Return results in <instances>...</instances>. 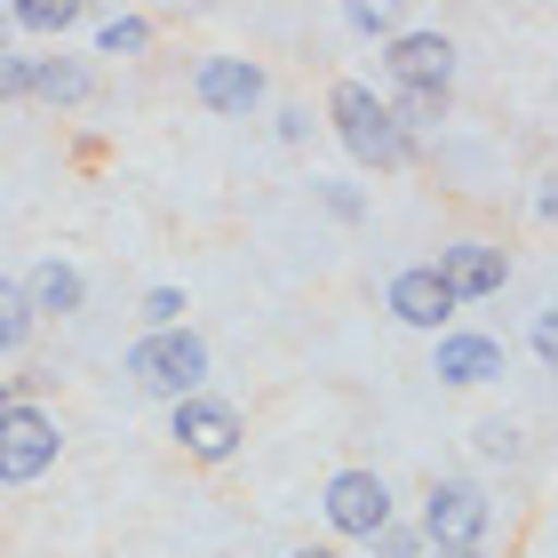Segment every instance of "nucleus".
<instances>
[{
	"mask_svg": "<svg viewBox=\"0 0 558 558\" xmlns=\"http://www.w3.org/2000/svg\"><path fill=\"white\" fill-rule=\"evenodd\" d=\"M288 558H343V550H288Z\"/></svg>",
	"mask_w": 558,
	"mask_h": 558,
	"instance_id": "nucleus-25",
	"label": "nucleus"
},
{
	"mask_svg": "<svg viewBox=\"0 0 558 558\" xmlns=\"http://www.w3.org/2000/svg\"><path fill=\"white\" fill-rule=\"evenodd\" d=\"M16 288H24V303H33V319H40V312H48V319H72V312L88 303V279L72 271L64 256L33 264V279H16Z\"/></svg>",
	"mask_w": 558,
	"mask_h": 558,
	"instance_id": "nucleus-11",
	"label": "nucleus"
},
{
	"mask_svg": "<svg viewBox=\"0 0 558 558\" xmlns=\"http://www.w3.org/2000/svg\"><path fill=\"white\" fill-rule=\"evenodd\" d=\"M430 558H487V550H430Z\"/></svg>",
	"mask_w": 558,
	"mask_h": 558,
	"instance_id": "nucleus-24",
	"label": "nucleus"
},
{
	"mask_svg": "<svg viewBox=\"0 0 558 558\" xmlns=\"http://www.w3.org/2000/svg\"><path fill=\"white\" fill-rule=\"evenodd\" d=\"M487 526H495L487 487H478V478H439L430 502H423V526H415V535H423L430 550H478V543H487Z\"/></svg>",
	"mask_w": 558,
	"mask_h": 558,
	"instance_id": "nucleus-3",
	"label": "nucleus"
},
{
	"mask_svg": "<svg viewBox=\"0 0 558 558\" xmlns=\"http://www.w3.org/2000/svg\"><path fill=\"white\" fill-rule=\"evenodd\" d=\"M175 447H184L192 463H232L240 454V415L223 408V399H184V408H175Z\"/></svg>",
	"mask_w": 558,
	"mask_h": 558,
	"instance_id": "nucleus-7",
	"label": "nucleus"
},
{
	"mask_svg": "<svg viewBox=\"0 0 558 558\" xmlns=\"http://www.w3.org/2000/svg\"><path fill=\"white\" fill-rule=\"evenodd\" d=\"M192 96L208 112H256L264 105V72L247 64V57H208V64L192 72Z\"/></svg>",
	"mask_w": 558,
	"mask_h": 558,
	"instance_id": "nucleus-9",
	"label": "nucleus"
},
{
	"mask_svg": "<svg viewBox=\"0 0 558 558\" xmlns=\"http://www.w3.org/2000/svg\"><path fill=\"white\" fill-rule=\"evenodd\" d=\"M57 423H48L40 408H24V399H9L0 408V487H33L40 471H57Z\"/></svg>",
	"mask_w": 558,
	"mask_h": 558,
	"instance_id": "nucleus-4",
	"label": "nucleus"
},
{
	"mask_svg": "<svg viewBox=\"0 0 558 558\" xmlns=\"http://www.w3.org/2000/svg\"><path fill=\"white\" fill-rule=\"evenodd\" d=\"M439 288L454 295V303H471V295H495L502 279H511V256L502 247H487V240H454V247H439Z\"/></svg>",
	"mask_w": 558,
	"mask_h": 558,
	"instance_id": "nucleus-8",
	"label": "nucleus"
},
{
	"mask_svg": "<svg viewBox=\"0 0 558 558\" xmlns=\"http://www.w3.org/2000/svg\"><path fill=\"white\" fill-rule=\"evenodd\" d=\"M0 40H9V9H0Z\"/></svg>",
	"mask_w": 558,
	"mask_h": 558,
	"instance_id": "nucleus-26",
	"label": "nucleus"
},
{
	"mask_svg": "<svg viewBox=\"0 0 558 558\" xmlns=\"http://www.w3.org/2000/svg\"><path fill=\"white\" fill-rule=\"evenodd\" d=\"M96 81H88V64H72V57H40L33 64V96H48V105H81Z\"/></svg>",
	"mask_w": 558,
	"mask_h": 558,
	"instance_id": "nucleus-14",
	"label": "nucleus"
},
{
	"mask_svg": "<svg viewBox=\"0 0 558 558\" xmlns=\"http://www.w3.org/2000/svg\"><path fill=\"white\" fill-rule=\"evenodd\" d=\"M144 319H151V336H160V327H184V295H175V288H151V295H144Z\"/></svg>",
	"mask_w": 558,
	"mask_h": 558,
	"instance_id": "nucleus-19",
	"label": "nucleus"
},
{
	"mask_svg": "<svg viewBox=\"0 0 558 558\" xmlns=\"http://www.w3.org/2000/svg\"><path fill=\"white\" fill-rule=\"evenodd\" d=\"M0 408H9V384H0Z\"/></svg>",
	"mask_w": 558,
	"mask_h": 558,
	"instance_id": "nucleus-27",
	"label": "nucleus"
},
{
	"mask_svg": "<svg viewBox=\"0 0 558 558\" xmlns=\"http://www.w3.org/2000/svg\"><path fill=\"white\" fill-rule=\"evenodd\" d=\"M16 96H33V64H24V57H0V105H16Z\"/></svg>",
	"mask_w": 558,
	"mask_h": 558,
	"instance_id": "nucleus-22",
	"label": "nucleus"
},
{
	"mask_svg": "<svg viewBox=\"0 0 558 558\" xmlns=\"http://www.w3.org/2000/svg\"><path fill=\"white\" fill-rule=\"evenodd\" d=\"M478 454H487V463H511V454H519V430H511V423H478Z\"/></svg>",
	"mask_w": 558,
	"mask_h": 558,
	"instance_id": "nucleus-20",
	"label": "nucleus"
},
{
	"mask_svg": "<svg viewBox=\"0 0 558 558\" xmlns=\"http://www.w3.org/2000/svg\"><path fill=\"white\" fill-rule=\"evenodd\" d=\"M319 511H327L336 535L375 543V535L391 526V487H384V471H336V478H327V495H319Z\"/></svg>",
	"mask_w": 558,
	"mask_h": 558,
	"instance_id": "nucleus-5",
	"label": "nucleus"
},
{
	"mask_svg": "<svg viewBox=\"0 0 558 558\" xmlns=\"http://www.w3.org/2000/svg\"><path fill=\"white\" fill-rule=\"evenodd\" d=\"M24 336H33V303H24L16 279H0V351H16Z\"/></svg>",
	"mask_w": 558,
	"mask_h": 558,
	"instance_id": "nucleus-16",
	"label": "nucleus"
},
{
	"mask_svg": "<svg viewBox=\"0 0 558 558\" xmlns=\"http://www.w3.org/2000/svg\"><path fill=\"white\" fill-rule=\"evenodd\" d=\"M9 24L16 33H40V40H64L72 24H88V9L81 0H24V9H9Z\"/></svg>",
	"mask_w": 558,
	"mask_h": 558,
	"instance_id": "nucleus-13",
	"label": "nucleus"
},
{
	"mask_svg": "<svg viewBox=\"0 0 558 558\" xmlns=\"http://www.w3.org/2000/svg\"><path fill=\"white\" fill-rule=\"evenodd\" d=\"M502 343L495 336H439V384H495Z\"/></svg>",
	"mask_w": 558,
	"mask_h": 558,
	"instance_id": "nucleus-12",
	"label": "nucleus"
},
{
	"mask_svg": "<svg viewBox=\"0 0 558 558\" xmlns=\"http://www.w3.org/2000/svg\"><path fill=\"white\" fill-rule=\"evenodd\" d=\"M327 120H336V136H343V151L360 168H408L415 160V136L391 120V105L367 81H343L336 96H327Z\"/></svg>",
	"mask_w": 558,
	"mask_h": 558,
	"instance_id": "nucleus-1",
	"label": "nucleus"
},
{
	"mask_svg": "<svg viewBox=\"0 0 558 558\" xmlns=\"http://www.w3.org/2000/svg\"><path fill=\"white\" fill-rule=\"evenodd\" d=\"M391 319L423 327V336H439V327L454 319V295L439 288V271H430V264H408V271L391 279Z\"/></svg>",
	"mask_w": 558,
	"mask_h": 558,
	"instance_id": "nucleus-10",
	"label": "nucleus"
},
{
	"mask_svg": "<svg viewBox=\"0 0 558 558\" xmlns=\"http://www.w3.org/2000/svg\"><path fill=\"white\" fill-rule=\"evenodd\" d=\"M144 40H151L144 16H105V24H96V48H105V57H136Z\"/></svg>",
	"mask_w": 558,
	"mask_h": 558,
	"instance_id": "nucleus-17",
	"label": "nucleus"
},
{
	"mask_svg": "<svg viewBox=\"0 0 558 558\" xmlns=\"http://www.w3.org/2000/svg\"><path fill=\"white\" fill-rule=\"evenodd\" d=\"M351 33H367V40H399V9H384V0H360V9H343Z\"/></svg>",
	"mask_w": 558,
	"mask_h": 558,
	"instance_id": "nucleus-18",
	"label": "nucleus"
},
{
	"mask_svg": "<svg viewBox=\"0 0 558 558\" xmlns=\"http://www.w3.org/2000/svg\"><path fill=\"white\" fill-rule=\"evenodd\" d=\"M367 550H375V558H415V550H423V535H415V526H384V535H375Z\"/></svg>",
	"mask_w": 558,
	"mask_h": 558,
	"instance_id": "nucleus-21",
	"label": "nucleus"
},
{
	"mask_svg": "<svg viewBox=\"0 0 558 558\" xmlns=\"http://www.w3.org/2000/svg\"><path fill=\"white\" fill-rule=\"evenodd\" d=\"M384 105H391V120H399V129H408V136H423V129H439V120H447V96H384Z\"/></svg>",
	"mask_w": 558,
	"mask_h": 558,
	"instance_id": "nucleus-15",
	"label": "nucleus"
},
{
	"mask_svg": "<svg viewBox=\"0 0 558 558\" xmlns=\"http://www.w3.org/2000/svg\"><path fill=\"white\" fill-rule=\"evenodd\" d=\"M319 199H327V216H336V223H360V216H367V199L351 192V184H327Z\"/></svg>",
	"mask_w": 558,
	"mask_h": 558,
	"instance_id": "nucleus-23",
	"label": "nucleus"
},
{
	"mask_svg": "<svg viewBox=\"0 0 558 558\" xmlns=\"http://www.w3.org/2000/svg\"><path fill=\"white\" fill-rule=\"evenodd\" d=\"M384 72H391V96H447V81H454V40L447 33H399L391 48H384Z\"/></svg>",
	"mask_w": 558,
	"mask_h": 558,
	"instance_id": "nucleus-6",
	"label": "nucleus"
},
{
	"mask_svg": "<svg viewBox=\"0 0 558 558\" xmlns=\"http://www.w3.org/2000/svg\"><path fill=\"white\" fill-rule=\"evenodd\" d=\"M129 375H136L144 399L184 408V399H199V384H208V343H199L192 327H160V336H144L129 351Z\"/></svg>",
	"mask_w": 558,
	"mask_h": 558,
	"instance_id": "nucleus-2",
	"label": "nucleus"
}]
</instances>
